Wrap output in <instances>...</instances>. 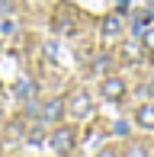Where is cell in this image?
<instances>
[{
  "label": "cell",
  "instance_id": "6da1fadb",
  "mask_svg": "<svg viewBox=\"0 0 154 157\" xmlns=\"http://www.w3.org/2000/svg\"><path fill=\"white\" fill-rule=\"evenodd\" d=\"M74 141H77V128L61 125V128H55V132H52L48 144H52V151H55V154H67V151L74 147Z\"/></svg>",
  "mask_w": 154,
  "mask_h": 157
},
{
  "label": "cell",
  "instance_id": "7a4b0ae2",
  "mask_svg": "<svg viewBox=\"0 0 154 157\" xmlns=\"http://www.w3.org/2000/svg\"><path fill=\"white\" fill-rule=\"evenodd\" d=\"M64 109L71 112V116L83 119V116H90V109H93V99H90V93H87V90H74V93L67 96Z\"/></svg>",
  "mask_w": 154,
  "mask_h": 157
},
{
  "label": "cell",
  "instance_id": "3957f363",
  "mask_svg": "<svg viewBox=\"0 0 154 157\" xmlns=\"http://www.w3.org/2000/svg\"><path fill=\"white\" fill-rule=\"evenodd\" d=\"M122 96H125V80H119V77H109V80H103V99H109V103H119Z\"/></svg>",
  "mask_w": 154,
  "mask_h": 157
},
{
  "label": "cell",
  "instance_id": "277c9868",
  "mask_svg": "<svg viewBox=\"0 0 154 157\" xmlns=\"http://www.w3.org/2000/svg\"><path fill=\"white\" fill-rule=\"evenodd\" d=\"M61 116H64V99H52L42 106V122H58Z\"/></svg>",
  "mask_w": 154,
  "mask_h": 157
},
{
  "label": "cell",
  "instance_id": "5b68a950",
  "mask_svg": "<svg viewBox=\"0 0 154 157\" xmlns=\"http://www.w3.org/2000/svg\"><path fill=\"white\" fill-rule=\"evenodd\" d=\"M125 26L122 13H109V16H103V35H119Z\"/></svg>",
  "mask_w": 154,
  "mask_h": 157
},
{
  "label": "cell",
  "instance_id": "8992f818",
  "mask_svg": "<svg viewBox=\"0 0 154 157\" xmlns=\"http://www.w3.org/2000/svg\"><path fill=\"white\" fill-rule=\"evenodd\" d=\"M151 23H154V10H138L135 16H132V29H135L138 35H141L144 29H148Z\"/></svg>",
  "mask_w": 154,
  "mask_h": 157
},
{
  "label": "cell",
  "instance_id": "52a82bcc",
  "mask_svg": "<svg viewBox=\"0 0 154 157\" xmlns=\"http://www.w3.org/2000/svg\"><path fill=\"white\" fill-rule=\"evenodd\" d=\"M135 119H138V125H141V128H154V106H151V103H144L141 109H138V116H135Z\"/></svg>",
  "mask_w": 154,
  "mask_h": 157
},
{
  "label": "cell",
  "instance_id": "ba28073f",
  "mask_svg": "<svg viewBox=\"0 0 154 157\" xmlns=\"http://www.w3.org/2000/svg\"><path fill=\"white\" fill-rule=\"evenodd\" d=\"M13 93H16L19 99H26V96H32V93H36V83H32V80H19L16 87H13Z\"/></svg>",
  "mask_w": 154,
  "mask_h": 157
},
{
  "label": "cell",
  "instance_id": "9c48e42d",
  "mask_svg": "<svg viewBox=\"0 0 154 157\" xmlns=\"http://www.w3.org/2000/svg\"><path fill=\"white\" fill-rule=\"evenodd\" d=\"M141 45H144V48H148V52H154V23H151V26H148V29H144V32H141Z\"/></svg>",
  "mask_w": 154,
  "mask_h": 157
},
{
  "label": "cell",
  "instance_id": "30bf717a",
  "mask_svg": "<svg viewBox=\"0 0 154 157\" xmlns=\"http://www.w3.org/2000/svg\"><path fill=\"white\" fill-rule=\"evenodd\" d=\"M19 132H23V122H13L10 132H6V141H10V144H16V141H19Z\"/></svg>",
  "mask_w": 154,
  "mask_h": 157
},
{
  "label": "cell",
  "instance_id": "8fae6325",
  "mask_svg": "<svg viewBox=\"0 0 154 157\" xmlns=\"http://www.w3.org/2000/svg\"><path fill=\"white\" fill-rule=\"evenodd\" d=\"M144 3H148V6H154V0H144Z\"/></svg>",
  "mask_w": 154,
  "mask_h": 157
},
{
  "label": "cell",
  "instance_id": "7c38bea8",
  "mask_svg": "<svg viewBox=\"0 0 154 157\" xmlns=\"http://www.w3.org/2000/svg\"><path fill=\"white\" fill-rule=\"evenodd\" d=\"M0 116H3V106H0Z\"/></svg>",
  "mask_w": 154,
  "mask_h": 157
}]
</instances>
